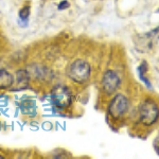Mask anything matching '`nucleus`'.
<instances>
[{
    "mask_svg": "<svg viewBox=\"0 0 159 159\" xmlns=\"http://www.w3.org/2000/svg\"><path fill=\"white\" fill-rule=\"evenodd\" d=\"M68 76L78 84H84L90 78L91 67L87 61L76 60L70 64L67 70Z\"/></svg>",
    "mask_w": 159,
    "mask_h": 159,
    "instance_id": "1",
    "label": "nucleus"
},
{
    "mask_svg": "<svg viewBox=\"0 0 159 159\" xmlns=\"http://www.w3.org/2000/svg\"><path fill=\"white\" fill-rule=\"evenodd\" d=\"M139 117L141 123L147 126L156 123L159 118V108L157 104L151 99L145 100L140 106Z\"/></svg>",
    "mask_w": 159,
    "mask_h": 159,
    "instance_id": "2",
    "label": "nucleus"
},
{
    "mask_svg": "<svg viewBox=\"0 0 159 159\" xmlns=\"http://www.w3.org/2000/svg\"><path fill=\"white\" fill-rule=\"evenodd\" d=\"M51 100L55 106L60 108H67L72 102V94L66 86H55L51 91Z\"/></svg>",
    "mask_w": 159,
    "mask_h": 159,
    "instance_id": "3",
    "label": "nucleus"
},
{
    "mask_svg": "<svg viewBox=\"0 0 159 159\" xmlns=\"http://www.w3.org/2000/svg\"><path fill=\"white\" fill-rule=\"evenodd\" d=\"M129 109V100L124 94H116L110 101L108 106V114L114 119L121 118Z\"/></svg>",
    "mask_w": 159,
    "mask_h": 159,
    "instance_id": "4",
    "label": "nucleus"
},
{
    "mask_svg": "<svg viewBox=\"0 0 159 159\" xmlns=\"http://www.w3.org/2000/svg\"><path fill=\"white\" fill-rule=\"evenodd\" d=\"M120 76L112 70H107L102 79V88L106 94H112L120 86Z\"/></svg>",
    "mask_w": 159,
    "mask_h": 159,
    "instance_id": "5",
    "label": "nucleus"
},
{
    "mask_svg": "<svg viewBox=\"0 0 159 159\" xmlns=\"http://www.w3.org/2000/svg\"><path fill=\"white\" fill-rule=\"evenodd\" d=\"M159 35V27L156 28L155 30L151 31V32L147 33V34L143 35V37L140 38V45L143 46V48L145 49H151L152 46H154V43L157 40Z\"/></svg>",
    "mask_w": 159,
    "mask_h": 159,
    "instance_id": "6",
    "label": "nucleus"
},
{
    "mask_svg": "<svg viewBox=\"0 0 159 159\" xmlns=\"http://www.w3.org/2000/svg\"><path fill=\"white\" fill-rule=\"evenodd\" d=\"M14 83V78L6 69H0V89L10 88Z\"/></svg>",
    "mask_w": 159,
    "mask_h": 159,
    "instance_id": "7",
    "label": "nucleus"
},
{
    "mask_svg": "<svg viewBox=\"0 0 159 159\" xmlns=\"http://www.w3.org/2000/svg\"><path fill=\"white\" fill-rule=\"evenodd\" d=\"M147 68H148V66H147V63L145 61H142L141 63V65L138 67V75H139V78L141 80V82H142L143 84H144L145 86L148 87V89H152V85H151V82L148 81V79L147 78Z\"/></svg>",
    "mask_w": 159,
    "mask_h": 159,
    "instance_id": "8",
    "label": "nucleus"
},
{
    "mask_svg": "<svg viewBox=\"0 0 159 159\" xmlns=\"http://www.w3.org/2000/svg\"><path fill=\"white\" fill-rule=\"evenodd\" d=\"M29 7H25V9H22L21 10V12H20V17H21L22 19H25V18H28V16H29V14H30V11H29Z\"/></svg>",
    "mask_w": 159,
    "mask_h": 159,
    "instance_id": "9",
    "label": "nucleus"
},
{
    "mask_svg": "<svg viewBox=\"0 0 159 159\" xmlns=\"http://www.w3.org/2000/svg\"><path fill=\"white\" fill-rule=\"evenodd\" d=\"M153 147L154 148H155V151H156V153L159 155V135L156 137V139L154 140V142H153Z\"/></svg>",
    "mask_w": 159,
    "mask_h": 159,
    "instance_id": "10",
    "label": "nucleus"
},
{
    "mask_svg": "<svg viewBox=\"0 0 159 159\" xmlns=\"http://www.w3.org/2000/svg\"><path fill=\"white\" fill-rule=\"evenodd\" d=\"M69 7V2L66 1V0H64V1H61L60 4H58V10H61V11H63V10L67 9Z\"/></svg>",
    "mask_w": 159,
    "mask_h": 159,
    "instance_id": "11",
    "label": "nucleus"
},
{
    "mask_svg": "<svg viewBox=\"0 0 159 159\" xmlns=\"http://www.w3.org/2000/svg\"><path fill=\"white\" fill-rule=\"evenodd\" d=\"M0 159H3V156H1V155H0Z\"/></svg>",
    "mask_w": 159,
    "mask_h": 159,
    "instance_id": "12",
    "label": "nucleus"
}]
</instances>
